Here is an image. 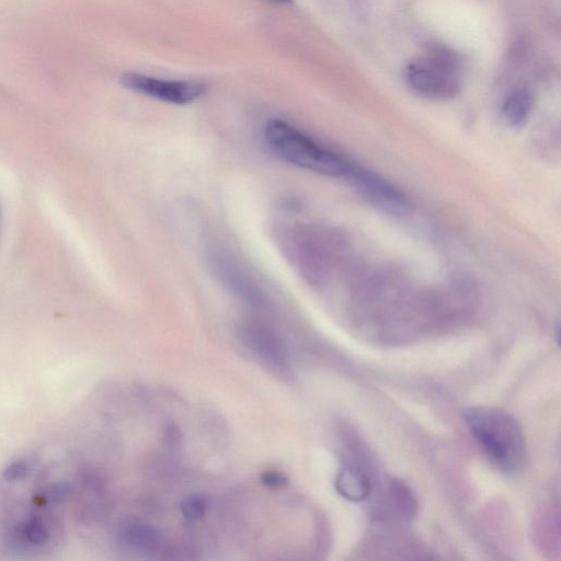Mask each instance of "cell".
I'll return each instance as SVG.
<instances>
[{
	"instance_id": "obj_1",
	"label": "cell",
	"mask_w": 561,
	"mask_h": 561,
	"mask_svg": "<svg viewBox=\"0 0 561 561\" xmlns=\"http://www.w3.org/2000/svg\"><path fill=\"white\" fill-rule=\"evenodd\" d=\"M463 417L480 449L498 471L507 475L521 471L526 444L517 419L506 410L489 406L466 409Z\"/></svg>"
},
{
	"instance_id": "obj_2",
	"label": "cell",
	"mask_w": 561,
	"mask_h": 561,
	"mask_svg": "<svg viewBox=\"0 0 561 561\" xmlns=\"http://www.w3.org/2000/svg\"><path fill=\"white\" fill-rule=\"evenodd\" d=\"M263 135L274 154L297 168L332 178H348L353 168L348 159L329 150L289 122L270 120Z\"/></svg>"
},
{
	"instance_id": "obj_3",
	"label": "cell",
	"mask_w": 561,
	"mask_h": 561,
	"mask_svg": "<svg viewBox=\"0 0 561 561\" xmlns=\"http://www.w3.org/2000/svg\"><path fill=\"white\" fill-rule=\"evenodd\" d=\"M273 234L286 261L305 281L318 285L327 278L330 248L324 232L306 224L282 221L276 224Z\"/></svg>"
},
{
	"instance_id": "obj_4",
	"label": "cell",
	"mask_w": 561,
	"mask_h": 561,
	"mask_svg": "<svg viewBox=\"0 0 561 561\" xmlns=\"http://www.w3.org/2000/svg\"><path fill=\"white\" fill-rule=\"evenodd\" d=\"M205 259L213 277L226 291L248 305L269 308L271 302L265 284L234 251L221 244H211L205 250Z\"/></svg>"
},
{
	"instance_id": "obj_5",
	"label": "cell",
	"mask_w": 561,
	"mask_h": 561,
	"mask_svg": "<svg viewBox=\"0 0 561 561\" xmlns=\"http://www.w3.org/2000/svg\"><path fill=\"white\" fill-rule=\"evenodd\" d=\"M408 83L422 97L445 101L459 95V62L442 48L431 49L426 56L412 62L407 71Z\"/></svg>"
},
{
	"instance_id": "obj_6",
	"label": "cell",
	"mask_w": 561,
	"mask_h": 561,
	"mask_svg": "<svg viewBox=\"0 0 561 561\" xmlns=\"http://www.w3.org/2000/svg\"><path fill=\"white\" fill-rule=\"evenodd\" d=\"M123 87L136 94L156 99L170 105L187 106L202 98L208 86L187 80H164L139 73H127L121 76Z\"/></svg>"
},
{
	"instance_id": "obj_7",
	"label": "cell",
	"mask_w": 561,
	"mask_h": 561,
	"mask_svg": "<svg viewBox=\"0 0 561 561\" xmlns=\"http://www.w3.org/2000/svg\"><path fill=\"white\" fill-rule=\"evenodd\" d=\"M242 345L261 362L279 372L290 371V354L276 330L257 319L243 320L237 327Z\"/></svg>"
},
{
	"instance_id": "obj_8",
	"label": "cell",
	"mask_w": 561,
	"mask_h": 561,
	"mask_svg": "<svg viewBox=\"0 0 561 561\" xmlns=\"http://www.w3.org/2000/svg\"><path fill=\"white\" fill-rule=\"evenodd\" d=\"M348 178L377 208L396 215H404L410 211L411 205L405 193L373 171L353 165Z\"/></svg>"
},
{
	"instance_id": "obj_9",
	"label": "cell",
	"mask_w": 561,
	"mask_h": 561,
	"mask_svg": "<svg viewBox=\"0 0 561 561\" xmlns=\"http://www.w3.org/2000/svg\"><path fill=\"white\" fill-rule=\"evenodd\" d=\"M377 509L383 517L409 521L415 517L418 506L412 491L400 480L393 479L383 490Z\"/></svg>"
},
{
	"instance_id": "obj_10",
	"label": "cell",
	"mask_w": 561,
	"mask_h": 561,
	"mask_svg": "<svg viewBox=\"0 0 561 561\" xmlns=\"http://www.w3.org/2000/svg\"><path fill=\"white\" fill-rule=\"evenodd\" d=\"M119 538L123 546L142 555H154L163 546L162 534L146 524L133 523L125 526Z\"/></svg>"
},
{
	"instance_id": "obj_11",
	"label": "cell",
	"mask_w": 561,
	"mask_h": 561,
	"mask_svg": "<svg viewBox=\"0 0 561 561\" xmlns=\"http://www.w3.org/2000/svg\"><path fill=\"white\" fill-rule=\"evenodd\" d=\"M336 488L341 497L352 502H363L371 497L373 483L371 477L363 469L346 466L337 476Z\"/></svg>"
},
{
	"instance_id": "obj_12",
	"label": "cell",
	"mask_w": 561,
	"mask_h": 561,
	"mask_svg": "<svg viewBox=\"0 0 561 561\" xmlns=\"http://www.w3.org/2000/svg\"><path fill=\"white\" fill-rule=\"evenodd\" d=\"M533 108V97L528 90L514 91L502 107V118L511 128H522L528 122Z\"/></svg>"
},
{
	"instance_id": "obj_13",
	"label": "cell",
	"mask_w": 561,
	"mask_h": 561,
	"mask_svg": "<svg viewBox=\"0 0 561 561\" xmlns=\"http://www.w3.org/2000/svg\"><path fill=\"white\" fill-rule=\"evenodd\" d=\"M208 511V502L201 496H190L183 500L181 512L189 521H199Z\"/></svg>"
},
{
	"instance_id": "obj_14",
	"label": "cell",
	"mask_w": 561,
	"mask_h": 561,
	"mask_svg": "<svg viewBox=\"0 0 561 561\" xmlns=\"http://www.w3.org/2000/svg\"><path fill=\"white\" fill-rule=\"evenodd\" d=\"M260 482L267 488L280 489L288 485L289 479L280 472L267 471L260 476Z\"/></svg>"
},
{
	"instance_id": "obj_15",
	"label": "cell",
	"mask_w": 561,
	"mask_h": 561,
	"mask_svg": "<svg viewBox=\"0 0 561 561\" xmlns=\"http://www.w3.org/2000/svg\"><path fill=\"white\" fill-rule=\"evenodd\" d=\"M166 441L170 446H178L180 443V432L179 429L170 426L166 432Z\"/></svg>"
},
{
	"instance_id": "obj_16",
	"label": "cell",
	"mask_w": 561,
	"mask_h": 561,
	"mask_svg": "<svg viewBox=\"0 0 561 561\" xmlns=\"http://www.w3.org/2000/svg\"><path fill=\"white\" fill-rule=\"evenodd\" d=\"M274 3H281V4H291L292 0H271Z\"/></svg>"
}]
</instances>
